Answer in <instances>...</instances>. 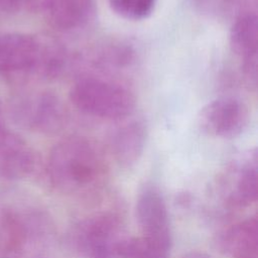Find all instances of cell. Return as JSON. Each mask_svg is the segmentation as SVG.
Returning a JSON list of instances; mask_svg holds the SVG:
<instances>
[{"label": "cell", "instance_id": "obj_15", "mask_svg": "<svg viewBox=\"0 0 258 258\" xmlns=\"http://www.w3.org/2000/svg\"><path fill=\"white\" fill-rule=\"evenodd\" d=\"M169 251L143 236L125 237L117 248L116 256L120 258H168Z\"/></svg>", "mask_w": 258, "mask_h": 258}, {"label": "cell", "instance_id": "obj_16", "mask_svg": "<svg viewBox=\"0 0 258 258\" xmlns=\"http://www.w3.org/2000/svg\"><path fill=\"white\" fill-rule=\"evenodd\" d=\"M111 9L127 20L146 19L153 12L157 0H108Z\"/></svg>", "mask_w": 258, "mask_h": 258}, {"label": "cell", "instance_id": "obj_2", "mask_svg": "<svg viewBox=\"0 0 258 258\" xmlns=\"http://www.w3.org/2000/svg\"><path fill=\"white\" fill-rule=\"evenodd\" d=\"M55 230L43 212L5 206L0 209V258H52Z\"/></svg>", "mask_w": 258, "mask_h": 258}, {"label": "cell", "instance_id": "obj_9", "mask_svg": "<svg viewBox=\"0 0 258 258\" xmlns=\"http://www.w3.org/2000/svg\"><path fill=\"white\" fill-rule=\"evenodd\" d=\"M147 138L146 125L131 120L116 127L108 137V147L116 162L123 167L135 164L143 153Z\"/></svg>", "mask_w": 258, "mask_h": 258}, {"label": "cell", "instance_id": "obj_18", "mask_svg": "<svg viewBox=\"0 0 258 258\" xmlns=\"http://www.w3.org/2000/svg\"><path fill=\"white\" fill-rule=\"evenodd\" d=\"M32 1L33 0H0V8L2 10L12 12L19 10L23 5Z\"/></svg>", "mask_w": 258, "mask_h": 258}, {"label": "cell", "instance_id": "obj_7", "mask_svg": "<svg viewBox=\"0 0 258 258\" xmlns=\"http://www.w3.org/2000/svg\"><path fill=\"white\" fill-rule=\"evenodd\" d=\"M43 46L38 39L28 34H0V74L38 72Z\"/></svg>", "mask_w": 258, "mask_h": 258}, {"label": "cell", "instance_id": "obj_11", "mask_svg": "<svg viewBox=\"0 0 258 258\" xmlns=\"http://www.w3.org/2000/svg\"><path fill=\"white\" fill-rule=\"evenodd\" d=\"M230 46L243 59V71L257 69L258 18L255 11H243L236 17L230 30Z\"/></svg>", "mask_w": 258, "mask_h": 258}, {"label": "cell", "instance_id": "obj_4", "mask_svg": "<svg viewBox=\"0 0 258 258\" xmlns=\"http://www.w3.org/2000/svg\"><path fill=\"white\" fill-rule=\"evenodd\" d=\"M125 237L120 218L103 212L77 222L69 232L68 242L71 249L83 258H112Z\"/></svg>", "mask_w": 258, "mask_h": 258}, {"label": "cell", "instance_id": "obj_13", "mask_svg": "<svg viewBox=\"0 0 258 258\" xmlns=\"http://www.w3.org/2000/svg\"><path fill=\"white\" fill-rule=\"evenodd\" d=\"M223 249L231 258H258V223L249 218L233 225L222 239Z\"/></svg>", "mask_w": 258, "mask_h": 258}, {"label": "cell", "instance_id": "obj_19", "mask_svg": "<svg viewBox=\"0 0 258 258\" xmlns=\"http://www.w3.org/2000/svg\"><path fill=\"white\" fill-rule=\"evenodd\" d=\"M180 258H213L207 253L200 252V251H190L185 254H183Z\"/></svg>", "mask_w": 258, "mask_h": 258}, {"label": "cell", "instance_id": "obj_6", "mask_svg": "<svg viewBox=\"0 0 258 258\" xmlns=\"http://www.w3.org/2000/svg\"><path fill=\"white\" fill-rule=\"evenodd\" d=\"M136 218L142 236L164 248H171L169 217L164 199L153 186L144 187L136 202Z\"/></svg>", "mask_w": 258, "mask_h": 258}, {"label": "cell", "instance_id": "obj_14", "mask_svg": "<svg viewBox=\"0 0 258 258\" xmlns=\"http://www.w3.org/2000/svg\"><path fill=\"white\" fill-rule=\"evenodd\" d=\"M258 194V172L256 154L246 160L240 168L230 201L238 207H247L255 203Z\"/></svg>", "mask_w": 258, "mask_h": 258}, {"label": "cell", "instance_id": "obj_21", "mask_svg": "<svg viewBox=\"0 0 258 258\" xmlns=\"http://www.w3.org/2000/svg\"><path fill=\"white\" fill-rule=\"evenodd\" d=\"M0 128H2V110H1V105H0Z\"/></svg>", "mask_w": 258, "mask_h": 258}, {"label": "cell", "instance_id": "obj_1", "mask_svg": "<svg viewBox=\"0 0 258 258\" xmlns=\"http://www.w3.org/2000/svg\"><path fill=\"white\" fill-rule=\"evenodd\" d=\"M47 173L51 184L59 191L83 195L102 184L107 164L95 143L82 136H70L51 149Z\"/></svg>", "mask_w": 258, "mask_h": 258}, {"label": "cell", "instance_id": "obj_20", "mask_svg": "<svg viewBox=\"0 0 258 258\" xmlns=\"http://www.w3.org/2000/svg\"><path fill=\"white\" fill-rule=\"evenodd\" d=\"M219 4H222L228 8L230 7H236L239 6L244 0H216Z\"/></svg>", "mask_w": 258, "mask_h": 258}, {"label": "cell", "instance_id": "obj_10", "mask_svg": "<svg viewBox=\"0 0 258 258\" xmlns=\"http://www.w3.org/2000/svg\"><path fill=\"white\" fill-rule=\"evenodd\" d=\"M35 158L30 147L18 135L0 128V176L19 179L34 168Z\"/></svg>", "mask_w": 258, "mask_h": 258}, {"label": "cell", "instance_id": "obj_12", "mask_svg": "<svg viewBox=\"0 0 258 258\" xmlns=\"http://www.w3.org/2000/svg\"><path fill=\"white\" fill-rule=\"evenodd\" d=\"M26 120L29 126L43 133L59 131L67 120L66 108L57 96L41 93L31 100L26 109Z\"/></svg>", "mask_w": 258, "mask_h": 258}, {"label": "cell", "instance_id": "obj_17", "mask_svg": "<svg viewBox=\"0 0 258 258\" xmlns=\"http://www.w3.org/2000/svg\"><path fill=\"white\" fill-rule=\"evenodd\" d=\"M134 50L125 43L113 44L102 50L99 62L105 67L120 68L129 64L133 60Z\"/></svg>", "mask_w": 258, "mask_h": 258}, {"label": "cell", "instance_id": "obj_8", "mask_svg": "<svg viewBox=\"0 0 258 258\" xmlns=\"http://www.w3.org/2000/svg\"><path fill=\"white\" fill-rule=\"evenodd\" d=\"M43 7L50 24L61 32L84 31L97 18L95 0H44Z\"/></svg>", "mask_w": 258, "mask_h": 258}, {"label": "cell", "instance_id": "obj_3", "mask_svg": "<svg viewBox=\"0 0 258 258\" xmlns=\"http://www.w3.org/2000/svg\"><path fill=\"white\" fill-rule=\"evenodd\" d=\"M69 97L79 111L106 120H123L133 113L136 106L134 95L126 87L92 76L78 80Z\"/></svg>", "mask_w": 258, "mask_h": 258}, {"label": "cell", "instance_id": "obj_5", "mask_svg": "<svg viewBox=\"0 0 258 258\" xmlns=\"http://www.w3.org/2000/svg\"><path fill=\"white\" fill-rule=\"evenodd\" d=\"M250 119L247 105L235 97L218 98L207 104L201 111V128L216 137L232 139L241 135Z\"/></svg>", "mask_w": 258, "mask_h": 258}]
</instances>
